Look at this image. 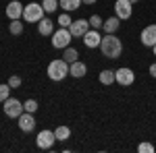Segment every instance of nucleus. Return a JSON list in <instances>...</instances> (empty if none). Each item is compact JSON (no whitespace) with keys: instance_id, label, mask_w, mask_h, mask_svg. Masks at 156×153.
I'll return each instance as SVG.
<instances>
[{"instance_id":"5701e85b","label":"nucleus","mask_w":156,"mask_h":153,"mask_svg":"<svg viewBox=\"0 0 156 153\" xmlns=\"http://www.w3.org/2000/svg\"><path fill=\"white\" fill-rule=\"evenodd\" d=\"M37 108H40V104H37L36 99H27V101H23V110H25V112H31V114H36Z\"/></svg>"},{"instance_id":"aec40b11","label":"nucleus","mask_w":156,"mask_h":153,"mask_svg":"<svg viewBox=\"0 0 156 153\" xmlns=\"http://www.w3.org/2000/svg\"><path fill=\"white\" fill-rule=\"evenodd\" d=\"M54 137H56V141H67L71 137V128L69 126H58L54 130Z\"/></svg>"},{"instance_id":"7ed1b4c3","label":"nucleus","mask_w":156,"mask_h":153,"mask_svg":"<svg viewBox=\"0 0 156 153\" xmlns=\"http://www.w3.org/2000/svg\"><path fill=\"white\" fill-rule=\"evenodd\" d=\"M44 15H46L44 6L37 2H29L27 6H23V21L27 23H40L44 19Z\"/></svg>"},{"instance_id":"cd10ccee","label":"nucleus","mask_w":156,"mask_h":153,"mask_svg":"<svg viewBox=\"0 0 156 153\" xmlns=\"http://www.w3.org/2000/svg\"><path fill=\"white\" fill-rule=\"evenodd\" d=\"M9 85H11V89H17V87H21V77L12 75L11 79H9Z\"/></svg>"},{"instance_id":"393cba45","label":"nucleus","mask_w":156,"mask_h":153,"mask_svg":"<svg viewBox=\"0 0 156 153\" xmlns=\"http://www.w3.org/2000/svg\"><path fill=\"white\" fill-rule=\"evenodd\" d=\"M137 151H140V153H154V151H156V147L152 145V143L144 141V143H140V145H137Z\"/></svg>"},{"instance_id":"c85d7f7f","label":"nucleus","mask_w":156,"mask_h":153,"mask_svg":"<svg viewBox=\"0 0 156 153\" xmlns=\"http://www.w3.org/2000/svg\"><path fill=\"white\" fill-rule=\"evenodd\" d=\"M150 75L156 79V62H154V64H150Z\"/></svg>"},{"instance_id":"9b49d317","label":"nucleus","mask_w":156,"mask_h":153,"mask_svg":"<svg viewBox=\"0 0 156 153\" xmlns=\"http://www.w3.org/2000/svg\"><path fill=\"white\" fill-rule=\"evenodd\" d=\"M100 42H102V35L98 33V29H90V31H85L83 35V46L85 48H100Z\"/></svg>"},{"instance_id":"9d476101","label":"nucleus","mask_w":156,"mask_h":153,"mask_svg":"<svg viewBox=\"0 0 156 153\" xmlns=\"http://www.w3.org/2000/svg\"><path fill=\"white\" fill-rule=\"evenodd\" d=\"M17 120H19V128L23 130V132H31V130L36 128V118H34L31 112H23Z\"/></svg>"},{"instance_id":"7c9ffc66","label":"nucleus","mask_w":156,"mask_h":153,"mask_svg":"<svg viewBox=\"0 0 156 153\" xmlns=\"http://www.w3.org/2000/svg\"><path fill=\"white\" fill-rule=\"evenodd\" d=\"M129 2H131V4H135V2H140V0H129Z\"/></svg>"},{"instance_id":"bb28decb","label":"nucleus","mask_w":156,"mask_h":153,"mask_svg":"<svg viewBox=\"0 0 156 153\" xmlns=\"http://www.w3.org/2000/svg\"><path fill=\"white\" fill-rule=\"evenodd\" d=\"M71 23H73V19L69 17V12H62V15L58 17V25H60V27H67V29H69V25H71Z\"/></svg>"},{"instance_id":"4468645a","label":"nucleus","mask_w":156,"mask_h":153,"mask_svg":"<svg viewBox=\"0 0 156 153\" xmlns=\"http://www.w3.org/2000/svg\"><path fill=\"white\" fill-rule=\"evenodd\" d=\"M37 33H40V35H46V37L52 35V33H54V21H50V19L44 17V19L37 23Z\"/></svg>"},{"instance_id":"4be33fe9","label":"nucleus","mask_w":156,"mask_h":153,"mask_svg":"<svg viewBox=\"0 0 156 153\" xmlns=\"http://www.w3.org/2000/svg\"><path fill=\"white\" fill-rule=\"evenodd\" d=\"M42 6H44V11L46 12H56V8H58V0H44L42 2Z\"/></svg>"},{"instance_id":"2eb2a0df","label":"nucleus","mask_w":156,"mask_h":153,"mask_svg":"<svg viewBox=\"0 0 156 153\" xmlns=\"http://www.w3.org/2000/svg\"><path fill=\"white\" fill-rule=\"evenodd\" d=\"M85 72H87V68H85L83 62H73V64H69V75L71 77H75V79H81V77H85Z\"/></svg>"},{"instance_id":"412c9836","label":"nucleus","mask_w":156,"mask_h":153,"mask_svg":"<svg viewBox=\"0 0 156 153\" xmlns=\"http://www.w3.org/2000/svg\"><path fill=\"white\" fill-rule=\"evenodd\" d=\"M9 31H11L12 35H21V33H23V23H21L19 19L11 21V25H9Z\"/></svg>"},{"instance_id":"a211bd4d","label":"nucleus","mask_w":156,"mask_h":153,"mask_svg":"<svg viewBox=\"0 0 156 153\" xmlns=\"http://www.w3.org/2000/svg\"><path fill=\"white\" fill-rule=\"evenodd\" d=\"M62 60L69 62V64H73V62L79 60V52H77L75 48H65V52H62Z\"/></svg>"},{"instance_id":"6ab92c4d","label":"nucleus","mask_w":156,"mask_h":153,"mask_svg":"<svg viewBox=\"0 0 156 153\" xmlns=\"http://www.w3.org/2000/svg\"><path fill=\"white\" fill-rule=\"evenodd\" d=\"M98 79H100V83H102V85H112V83H115V71L106 68V71L100 72V77H98Z\"/></svg>"},{"instance_id":"f3484780","label":"nucleus","mask_w":156,"mask_h":153,"mask_svg":"<svg viewBox=\"0 0 156 153\" xmlns=\"http://www.w3.org/2000/svg\"><path fill=\"white\" fill-rule=\"evenodd\" d=\"M58 4L65 12H71V11H77L81 6V0H58Z\"/></svg>"},{"instance_id":"dca6fc26","label":"nucleus","mask_w":156,"mask_h":153,"mask_svg":"<svg viewBox=\"0 0 156 153\" xmlns=\"http://www.w3.org/2000/svg\"><path fill=\"white\" fill-rule=\"evenodd\" d=\"M119 25H121V19L115 15V17H110V19H106L104 23H102V27H104V31L106 33H115L117 29H119Z\"/></svg>"},{"instance_id":"20e7f679","label":"nucleus","mask_w":156,"mask_h":153,"mask_svg":"<svg viewBox=\"0 0 156 153\" xmlns=\"http://www.w3.org/2000/svg\"><path fill=\"white\" fill-rule=\"evenodd\" d=\"M71 31L67 29V27H60L56 33H52V46L58 48V50H65V48H69V44H71Z\"/></svg>"},{"instance_id":"ddd939ff","label":"nucleus","mask_w":156,"mask_h":153,"mask_svg":"<svg viewBox=\"0 0 156 153\" xmlns=\"http://www.w3.org/2000/svg\"><path fill=\"white\" fill-rule=\"evenodd\" d=\"M6 17H9L11 21H15V19H21V17H23V4H21L19 0H12V2H9V4H6Z\"/></svg>"},{"instance_id":"b1692460","label":"nucleus","mask_w":156,"mask_h":153,"mask_svg":"<svg viewBox=\"0 0 156 153\" xmlns=\"http://www.w3.org/2000/svg\"><path fill=\"white\" fill-rule=\"evenodd\" d=\"M9 93H11V85L9 83H2L0 85V104H4L9 99Z\"/></svg>"},{"instance_id":"423d86ee","label":"nucleus","mask_w":156,"mask_h":153,"mask_svg":"<svg viewBox=\"0 0 156 153\" xmlns=\"http://www.w3.org/2000/svg\"><path fill=\"white\" fill-rule=\"evenodd\" d=\"M115 81L119 83L121 87H129V85H133V81H135V72L131 71V68H117L115 71Z\"/></svg>"},{"instance_id":"f257e3e1","label":"nucleus","mask_w":156,"mask_h":153,"mask_svg":"<svg viewBox=\"0 0 156 153\" xmlns=\"http://www.w3.org/2000/svg\"><path fill=\"white\" fill-rule=\"evenodd\" d=\"M100 50H102V54L106 58L117 60L123 54V42L115 33H106V35L102 37V42H100Z\"/></svg>"},{"instance_id":"f8f14e48","label":"nucleus","mask_w":156,"mask_h":153,"mask_svg":"<svg viewBox=\"0 0 156 153\" xmlns=\"http://www.w3.org/2000/svg\"><path fill=\"white\" fill-rule=\"evenodd\" d=\"M142 44L148 48L156 46V23L154 25H148V27H144V31H142Z\"/></svg>"},{"instance_id":"c756f323","label":"nucleus","mask_w":156,"mask_h":153,"mask_svg":"<svg viewBox=\"0 0 156 153\" xmlns=\"http://www.w3.org/2000/svg\"><path fill=\"white\" fill-rule=\"evenodd\" d=\"M94 2H98V0H81V4H94Z\"/></svg>"},{"instance_id":"f03ea898","label":"nucleus","mask_w":156,"mask_h":153,"mask_svg":"<svg viewBox=\"0 0 156 153\" xmlns=\"http://www.w3.org/2000/svg\"><path fill=\"white\" fill-rule=\"evenodd\" d=\"M48 79L50 81H62L65 77H69V62H65V60H52L48 64Z\"/></svg>"},{"instance_id":"2f4dec72","label":"nucleus","mask_w":156,"mask_h":153,"mask_svg":"<svg viewBox=\"0 0 156 153\" xmlns=\"http://www.w3.org/2000/svg\"><path fill=\"white\" fill-rule=\"evenodd\" d=\"M152 50H154V56H156V46H152Z\"/></svg>"},{"instance_id":"1a4fd4ad","label":"nucleus","mask_w":156,"mask_h":153,"mask_svg":"<svg viewBox=\"0 0 156 153\" xmlns=\"http://www.w3.org/2000/svg\"><path fill=\"white\" fill-rule=\"evenodd\" d=\"M69 31H71L73 37H83L85 31H90V21L87 19H77L69 25Z\"/></svg>"},{"instance_id":"a878e982","label":"nucleus","mask_w":156,"mask_h":153,"mask_svg":"<svg viewBox=\"0 0 156 153\" xmlns=\"http://www.w3.org/2000/svg\"><path fill=\"white\" fill-rule=\"evenodd\" d=\"M102 23H104V21H102L100 15H92V17H90V27H92V29H100Z\"/></svg>"},{"instance_id":"39448f33","label":"nucleus","mask_w":156,"mask_h":153,"mask_svg":"<svg viewBox=\"0 0 156 153\" xmlns=\"http://www.w3.org/2000/svg\"><path fill=\"white\" fill-rule=\"evenodd\" d=\"M2 110H4V114H6L9 118H19L25 112V110H23V104H21L19 99H15V97H9V99L4 101Z\"/></svg>"},{"instance_id":"6e6552de","label":"nucleus","mask_w":156,"mask_h":153,"mask_svg":"<svg viewBox=\"0 0 156 153\" xmlns=\"http://www.w3.org/2000/svg\"><path fill=\"white\" fill-rule=\"evenodd\" d=\"M133 12V4L129 0H117L115 2V15L119 17L121 21H125V19H129Z\"/></svg>"},{"instance_id":"0eeeda50","label":"nucleus","mask_w":156,"mask_h":153,"mask_svg":"<svg viewBox=\"0 0 156 153\" xmlns=\"http://www.w3.org/2000/svg\"><path fill=\"white\" fill-rule=\"evenodd\" d=\"M36 143H37V147L40 149H52V145L56 143V137H54V130H42L40 135H37V139H36Z\"/></svg>"}]
</instances>
